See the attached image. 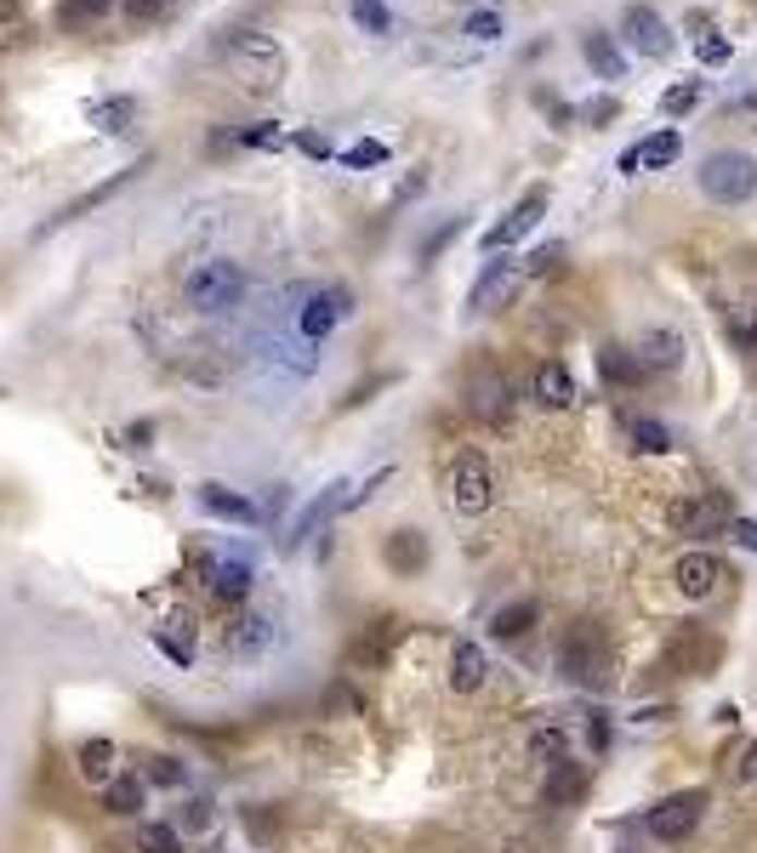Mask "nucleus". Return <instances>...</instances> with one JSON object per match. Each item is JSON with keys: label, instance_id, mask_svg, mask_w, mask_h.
<instances>
[{"label": "nucleus", "instance_id": "1", "mask_svg": "<svg viewBox=\"0 0 757 853\" xmlns=\"http://www.w3.org/2000/svg\"><path fill=\"white\" fill-rule=\"evenodd\" d=\"M559 677L575 689H610L615 683V643L603 626L582 620V626H570V632L559 638Z\"/></svg>", "mask_w": 757, "mask_h": 853}, {"label": "nucleus", "instance_id": "2", "mask_svg": "<svg viewBox=\"0 0 757 853\" xmlns=\"http://www.w3.org/2000/svg\"><path fill=\"white\" fill-rule=\"evenodd\" d=\"M240 296H245V273L229 257H206L183 273V302L194 313H234Z\"/></svg>", "mask_w": 757, "mask_h": 853}, {"label": "nucleus", "instance_id": "3", "mask_svg": "<svg viewBox=\"0 0 757 853\" xmlns=\"http://www.w3.org/2000/svg\"><path fill=\"white\" fill-rule=\"evenodd\" d=\"M700 194L712 199V206H746L757 194V160L746 148H712V154L700 160Z\"/></svg>", "mask_w": 757, "mask_h": 853}, {"label": "nucleus", "instance_id": "4", "mask_svg": "<svg viewBox=\"0 0 757 853\" xmlns=\"http://www.w3.org/2000/svg\"><path fill=\"white\" fill-rule=\"evenodd\" d=\"M229 63H234V74L251 86V91H273L285 81V52H280V40L273 35H262V29H234L229 35Z\"/></svg>", "mask_w": 757, "mask_h": 853}, {"label": "nucleus", "instance_id": "5", "mask_svg": "<svg viewBox=\"0 0 757 853\" xmlns=\"http://www.w3.org/2000/svg\"><path fill=\"white\" fill-rule=\"evenodd\" d=\"M450 507L462 518H485L496 507V472L485 461V449H462L450 461Z\"/></svg>", "mask_w": 757, "mask_h": 853}, {"label": "nucleus", "instance_id": "6", "mask_svg": "<svg viewBox=\"0 0 757 853\" xmlns=\"http://www.w3.org/2000/svg\"><path fill=\"white\" fill-rule=\"evenodd\" d=\"M667 523H672L677 535H729L735 512H729V495L723 490H706V495L667 500Z\"/></svg>", "mask_w": 757, "mask_h": 853}, {"label": "nucleus", "instance_id": "7", "mask_svg": "<svg viewBox=\"0 0 757 853\" xmlns=\"http://www.w3.org/2000/svg\"><path fill=\"white\" fill-rule=\"evenodd\" d=\"M347 313H353V290H342V285L308 290V296H302V308H296V336L302 342H325Z\"/></svg>", "mask_w": 757, "mask_h": 853}, {"label": "nucleus", "instance_id": "8", "mask_svg": "<svg viewBox=\"0 0 757 853\" xmlns=\"http://www.w3.org/2000/svg\"><path fill=\"white\" fill-rule=\"evenodd\" d=\"M393 643H399V620L393 615H376L365 632L342 648V666L347 671H388L393 666Z\"/></svg>", "mask_w": 757, "mask_h": 853}, {"label": "nucleus", "instance_id": "9", "mask_svg": "<svg viewBox=\"0 0 757 853\" xmlns=\"http://www.w3.org/2000/svg\"><path fill=\"white\" fill-rule=\"evenodd\" d=\"M700 808H706V791H672L667 802H655L644 825H649L655 842H684L700 825Z\"/></svg>", "mask_w": 757, "mask_h": 853}, {"label": "nucleus", "instance_id": "10", "mask_svg": "<svg viewBox=\"0 0 757 853\" xmlns=\"http://www.w3.org/2000/svg\"><path fill=\"white\" fill-rule=\"evenodd\" d=\"M718 655H723V643H718L712 632H700V626H677V632L667 638V648H661V660H667L672 671H684V677L712 671Z\"/></svg>", "mask_w": 757, "mask_h": 853}, {"label": "nucleus", "instance_id": "11", "mask_svg": "<svg viewBox=\"0 0 757 853\" xmlns=\"http://www.w3.org/2000/svg\"><path fill=\"white\" fill-rule=\"evenodd\" d=\"M677 154H684V132H677V125H667V132H649L644 143L621 148L615 171H621V177H644V171H667Z\"/></svg>", "mask_w": 757, "mask_h": 853}, {"label": "nucleus", "instance_id": "12", "mask_svg": "<svg viewBox=\"0 0 757 853\" xmlns=\"http://www.w3.org/2000/svg\"><path fill=\"white\" fill-rule=\"evenodd\" d=\"M251 581H257V569H251L245 558H206L199 564V586H206L217 604H245Z\"/></svg>", "mask_w": 757, "mask_h": 853}, {"label": "nucleus", "instance_id": "13", "mask_svg": "<svg viewBox=\"0 0 757 853\" xmlns=\"http://www.w3.org/2000/svg\"><path fill=\"white\" fill-rule=\"evenodd\" d=\"M621 35L633 40V52H644V58H672V29H667V17L655 12V7H626L621 12Z\"/></svg>", "mask_w": 757, "mask_h": 853}, {"label": "nucleus", "instance_id": "14", "mask_svg": "<svg viewBox=\"0 0 757 853\" xmlns=\"http://www.w3.org/2000/svg\"><path fill=\"white\" fill-rule=\"evenodd\" d=\"M342 507H353V484H347V479H337V484H325V490H319V495L308 500V507L296 512V523H291V546H302V541H314V535H319V530H325V523H331V518H337Z\"/></svg>", "mask_w": 757, "mask_h": 853}, {"label": "nucleus", "instance_id": "15", "mask_svg": "<svg viewBox=\"0 0 757 853\" xmlns=\"http://www.w3.org/2000/svg\"><path fill=\"white\" fill-rule=\"evenodd\" d=\"M518 285H524L518 262H513V257H490V262H485V273H478V285H473V313H496V308H508Z\"/></svg>", "mask_w": 757, "mask_h": 853}, {"label": "nucleus", "instance_id": "16", "mask_svg": "<svg viewBox=\"0 0 757 853\" xmlns=\"http://www.w3.org/2000/svg\"><path fill=\"white\" fill-rule=\"evenodd\" d=\"M541 217H547V188L536 183V188H529V194L518 199V206H513V211L501 217L490 234H485V250H508V245H518V239H524L529 228H536Z\"/></svg>", "mask_w": 757, "mask_h": 853}, {"label": "nucleus", "instance_id": "17", "mask_svg": "<svg viewBox=\"0 0 757 853\" xmlns=\"http://www.w3.org/2000/svg\"><path fill=\"white\" fill-rule=\"evenodd\" d=\"M633 354H638L644 375H672V370H684L689 342L677 336V331H667V324H655V331H644V342L633 347Z\"/></svg>", "mask_w": 757, "mask_h": 853}, {"label": "nucleus", "instance_id": "18", "mask_svg": "<svg viewBox=\"0 0 757 853\" xmlns=\"http://www.w3.org/2000/svg\"><path fill=\"white\" fill-rule=\"evenodd\" d=\"M529 387H536V405H541V410H570L575 398H582V387H575V370H570L564 359H541V364H536V382H529Z\"/></svg>", "mask_w": 757, "mask_h": 853}, {"label": "nucleus", "instance_id": "19", "mask_svg": "<svg viewBox=\"0 0 757 853\" xmlns=\"http://www.w3.org/2000/svg\"><path fill=\"white\" fill-rule=\"evenodd\" d=\"M672 581L684 597H712L718 581H723V564L712 558V552H684V558L672 564Z\"/></svg>", "mask_w": 757, "mask_h": 853}, {"label": "nucleus", "instance_id": "20", "mask_svg": "<svg viewBox=\"0 0 757 853\" xmlns=\"http://www.w3.org/2000/svg\"><path fill=\"white\" fill-rule=\"evenodd\" d=\"M485 683H490V660H485V648L462 638L456 648H450V689H456V694H478Z\"/></svg>", "mask_w": 757, "mask_h": 853}, {"label": "nucleus", "instance_id": "21", "mask_svg": "<svg viewBox=\"0 0 757 853\" xmlns=\"http://www.w3.org/2000/svg\"><path fill=\"white\" fill-rule=\"evenodd\" d=\"M467 405L485 416V421H501L508 416V382H501V370L485 364V370H473V382H467Z\"/></svg>", "mask_w": 757, "mask_h": 853}, {"label": "nucleus", "instance_id": "22", "mask_svg": "<svg viewBox=\"0 0 757 853\" xmlns=\"http://www.w3.org/2000/svg\"><path fill=\"white\" fill-rule=\"evenodd\" d=\"M143 165H148V160H137V165H125V171H114V177H109V183H97V188H86L81 199H69V206H63V211L52 217V228H63V222H81L86 211H97V206H103V199H114V194H120L125 183H132V177H137V171H143Z\"/></svg>", "mask_w": 757, "mask_h": 853}, {"label": "nucleus", "instance_id": "23", "mask_svg": "<svg viewBox=\"0 0 757 853\" xmlns=\"http://www.w3.org/2000/svg\"><path fill=\"white\" fill-rule=\"evenodd\" d=\"M582 58H587V69L598 74V81H626V58H621L615 35L587 29V35H582Z\"/></svg>", "mask_w": 757, "mask_h": 853}, {"label": "nucleus", "instance_id": "24", "mask_svg": "<svg viewBox=\"0 0 757 853\" xmlns=\"http://www.w3.org/2000/svg\"><path fill=\"white\" fill-rule=\"evenodd\" d=\"M199 507H206L211 518H222V523H257V500L229 490V484H206L199 490Z\"/></svg>", "mask_w": 757, "mask_h": 853}, {"label": "nucleus", "instance_id": "25", "mask_svg": "<svg viewBox=\"0 0 757 853\" xmlns=\"http://www.w3.org/2000/svg\"><path fill=\"white\" fill-rule=\"evenodd\" d=\"M268 643H273V626H268L262 615H245V620L229 626V655H234V660H257Z\"/></svg>", "mask_w": 757, "mask_h": 853}, {"label": "nucleus", "instance_id": "26", "mask_svg": "<svg viewBox=\"0 0 757 853\" xmlns=\"http://www.w3.org/2000/svg\"><path fill=\"white\" fill-rule=\"evenodd\" d=\"M114 763H120L114 740H86L81 751H74V768H81V780H91V786H109L114 780Z\"/></svg>", "mask_w": 757, "mask_h": 853}, {"label": "nucleus", "instance_id": "27", "mask_svg": "<svg viewBox=\"0 0 757 853\" xmlns=\"http://www.w3.org/2000/svg\"><path fill=\"white\" fill-rule=\"evenodd\" d=\"M582 791H587V768L575 763V757L547 763V786H541V796H547V802H575Z\"/></svg>", "mask_w": 757, "mask_h": 853}, {"label": "nucleus", "instance_id": "28", "mask_svg": "<svg viewBox=\"0 0 757 853\" xmlns=\"http://www.w3.org/2000/svg\"><path fill=\"white\" fill-rule=\"evenodd\" d=\"M155 643L166 648V655H171L176 666H194V615L176 609V615L160 626V632H155Z\"/></svg>", "mask_w": 757, "mask_h": 853}, {"label": "nucleus", "instance_id": "29", "mask_svg": "<svg viewBox=\"0 0 757 853\" xmlns=\"http://www.w3.org/2000/svg\"><path fill=\"white\" fill-rule=\"evenodd\" d=\"M382 558L393 564V574H422L427 569V541L416 530H399L388 546H382Z\"/></svg>", "mask_w": 757, "mask_h": 853}, {"label": "nucleus", "instance_id": "30", "mask_svg": "<svg viewBox=\"0 0 757 853\" xmlns=\"http://www.w3.org/2000/svg\"><path fill=\"white\" fill-rule=\"evenodd\" d=\"M86 120L97 125V132L120 137V132H132V120H137V103H132V97H97V103L86 109Z\"/></svg>", "mask_w": 757, "mask_h": 853}, {"label": "nucleus", "instance_id": "31", "mask_svg": "<svg viewBox=\"0 0 757 853\" xmlns=\"http://www.w3.org/2000/svg\"><path fill=\"white\" fill-rule=\"evenodd\" d=\"M598 364H603V382H610V387H638L644 382V364H638L633 347H603Z\"/></svg>", "mask_w": 757, "mask_h": 853}, {"label": "nucleus", "instance_id": "32", "mask_svg": "<svg viewBox=\"0 0 757 853\" xmlns=\"http://www.w3.org/2000/svg\"><path fill=\"white\" fill-rule=\"evenodd\" d=\"M103 808L120 814V819L143 814V780H137V774H114V780L103 786Z\"/></svg>", "mask_w": 757, "mask_h": 853}, {"label": "nucleus", "instance_id": "33", "mask_svg": "<svg viewBox=\"0 0 757 853\" xmlns=\"http://www.w3.org/2000/svg\"><path fill=\"white\" fill-rule=\"evenodd\" d=\"M529 626H536V604L529 597H518V604H508V609H496V620H490V632L501 638V643H513V638H524Z\"/></svg>", "mask_w": 757, "mask_h": 853}, {"label": "nucleus", "instance_id": "34", "mask_svg": "<svg viewBox=\"0 0 757 853\" xmlns=\"http://www.w3.org/2000/svg\"><path fill=\"white\" fill-rule=\"evenodd\" d=\"M626 438H633L644 456H667V449H672V433H667L661 421H649V416H633V421H626Z\"/></svg>", "mask_w": 757, "mask_h": 853}, {"label": "nucleus", "instance_id": "35", "mask_svg": "<svg viewBox=\"0 0 757 853\" xmlns=\"http://www.w3.org/2000/svg\"><path fill=\"white\" fill-rule=\"evenodd\" d=\"M347 17L359 23L365 35H393L399 23H393V12L382 7V0H347Z\"/></svg>", "mask_w": 757, "mask_h": 853}, {"label": "nucleus", "instance_id": "36", "mask_svg": "<svg viewBox=\"0 0 757 853\" xmlns=\"http://www.w3.org/2000/svg\"><path fill=\"white\" fill-rule=\"evenodd\" d=\"M529 757H541V763L570 757V734L552 729V722H536V729H529Z\"/></svg>", "mask_w": 757, "mask_h": 853}, {"label": "nucleus", "instance_id": "37", "mask_svg": "<svg viewBox=\"0 0 757 853\" xmlns=\"http://www.w3.org/2000/svg\"><path fill=\"white\" fill-rule=\"evenodd\" d=\"M114 7H120V0H58V12H63V23H69V29H86V23L109 17Z\"/></svg>", "mask_w": 757, "mask_h": 853}, {"label": "nucleus", "instance_id": "38", "mask_svg": "<svg viewBox=\"0 0 757 853\" xmlns=\"http://www.w3.org/2000/svg\"><path fill=\"white\" fill-rule=\"evenodd\" d=\"M700 91H706V81H677V86H667V91H661V114H672V120L689 114V109L700 103Z\"/></svg>", "mask_w": 757, "mask_h": 853}, {"label": "nucleus", "instance_id": "39", "mask_svg": "<svg viewBox=\"0 0 757 853\" xmlns=\"http://www.w3.org/2000/svg\"><path fill=\"white\" fill-rule=\"evenodd\" d=\"M143 780H148V786H166V791H176V786L188 780V768L176 763V757H143Z\"/></svg>", "mask_w": 757, "mask_h": 853}, {"label": "nucleus", "instance_id": "40", "mask_svg": "<svg viewBox=\"0 0 757 853\" xmlns=\"http://www.w3.org/2000/svg\"><path fill=\"white\" fill-rule=\"evenodd\" d=\"M559 262H564V239H547L541 250H529V257L518 262V273H524V280H541V273H552Z\"/></svg>", "mask_w": 757, "mask_h": 853}, {"label": "nucleus", "instance_id": "41", "mask_svg": "<svg viewBox=\"0 0 757 853\" xmlns=\"http://www.w3.org/2000/svg\"><path fill=\"white\" fill-rule=\"evenodd\" d=\"M462 35H467V40H478V46H490V40H501V12H496V7H478V12H467V23H462Z\"/></svg>", "mask_w": 757, "mask_h": 853}, {"label": "nucleus", "instance_id": "42", "mask_svg": "<svg viewBox=\"0 0 757 853\" xmlns=\"http://www.w3.org/2000/svg\"><path fill=\"white\" fill-rule=\"evenodd\" d=\"M137 853H183V837H176V825H143Z\"/></svg>", "mask_w": 757, "mask_h": 853}, {"label": "nucleus", "instance_id": "43", "mask_svg": "<svg viewBox=\"0 0 757 853\" xmlns=\"http://www.w3.org/2000/svg\"><path fill=\"white\" fill-rule=\"evenodd\" d=\"M393 154H388V143H376V137H365V143H353L347 154H342V165L347 171H370V165H388Z\"/></svg>", "mask_w": 757, "mask_h": 853}, {"label": "nucleus", "instance_id": "44", "mask_svg": "<svg viewBox=\"0 0 757 853\" xmlns=\"http://www.w3.org/2000/svg\"><path fill=\"white\" fill-rule=\"evenodd\" d=\"M234 143L240 148H280V125H273V120H251V125H240V132H234Z\"/></svg>", "mask_w": 757, "mask_h": 853}, {"label": "nucleus", "instance_id": "45", "mask_svg": "<svg viewBox=\"0 0 757 853\" xmlns=\"http://www.w3.org/2000/svg\"><path fill=\"white\" fill-rule=\"evenodd\" d=\"M695 58H700L706 69H723L729 58H735V46H729V40L712 29V35H700V40H695Z\"/></svg>", "mask_w": 757, "mask_h": 853}, {"label": "nucleus", "instance_id": "46", "mask_svg": "<svg viewBox=\"0 0 757 853\" xmlns=\"http://www.w3.org/2000/svg\"><path fill=\"white\" fill-rule=\"evenodd\" d=\"M120 12H125V23H137V29H143V23H155L166 12V0H120Z\"/></svg>", "mask_w": 757, "mask_h": 853}, {"label": "nucleus", "instance_id": "47", "mask_svg": "<svg viewBox=\"0 0 757 853\" xmlns=\"http://www.w3.org/2000/svg\"><path fill=\"white\" fill-rule=\"evenodd\" d=\"M325 712H365V700L353 694L347 683H331V689H325Z\"/></svg>", "mask_w": 757, "mask_h": 853}, {"label": "nucleus", "instance_id": "48", "mask_svg": "<svg viewBox=\"0 0 757 853\" xmlns=\"http://www.w3.org/2000/svg\"><path fill=\"white\" fill-rule=\"evenodd\" d=\"M456 234H462V217H450V222H444L439 234H427V239H422V257H434V250H444V245L456 239Z\"/></svg>", "mask_w": 757, "mask_h": 853}, {"label": "nucleus", "instance_id": "49", "mask_svg": "<svg viewBox=\"0 0 757 853\" xmlns=\"http://www.w3.org/2000/svg\"><path fill=\"white\" fill-rule=\"evenodd\" d=\"M587 740H593V751H610V717H603V712L587 717Z\"/></svg>", "mask_w": 757, "mask_h": 853}, {"label": "nucleus", "instance_id": "50", "mask_svg": "<svg viewBox=\"0 0 757 853\" xmlns=\"http://www.w3.org/2000/svg\"><path fill=\"white\" fill-rule=\"evenodd\" d=\"M155 444V421H132L125 426V449H148Z\"/></svg>", "mask_w": 757, "mask_h": 853}, {"label": "nucleus", "instance_id": "51", "mask_svg": "<svg viewBox=\"0 0 757 853\" xmlns=\"http://www.w3.org/2000/svg\"><path fill=\"white\" fill-rule=\"evenodd\" d=\"M729 541L746 546V552H757V523H752V518H735V523H729Z\"/></svg>", "mask_w": 757, "mask_h": 853}, {"label": "nucleus", "instance_id": "52", "mask_svg": "<svg viewBox=\"0 0 757 853\" xmlns=\"http://www.w3.org/2000/svg\"><path fill=\"white\" fill-rule=\"evenodd\" d=\"M735 780H741V786H752V780H757V740L741 751V763H735Z\"/></svg>", "mask_w": 757, "mask_h": 853}, {"label": "nucleus", "instance_id": "53", "mask_svg": "<svg viewBox=\"0 0 757 853\" xmlns=\"http://www.w3.org/2000/svg\"><path fill=\"white\" fill-rule=\"evenodd\" d=\"M296 148H302V154H314V160H325V154H331V143H325L319 132H302V137H296Z\"/></svg>", "mask_w": 757, "mask_h": 853}, {"label": "nucleus", "instance_id": "54", "mask_svg": "<svg viewBox=\"0 0 757 853\" xmlns=\"http://www.w3.org/2000/svg\"><path fill=\"white\" fill-rule=\"evenodd\" d=\"M735 336L746 342V354H757V302H752V313H746V319L735 324Z\"/></svg>", "mask_w": 757, "mask_h": 853}, {"label": "nucleus", "instance_id": "55", "mask_svg": "<svg viewBox=\"0 0 757 853\" xmlns=\"http://www.w3.org/2000/svg\"><path fill=\"white\" fill-rule=\"evenodd\" d=\"M183 819L194 825V831H199V825H211V802H206V796H199V802H188V814H183Z\"/></svg>", "mask_w": 757, "mask_h": 853}, {"label": "nucleus", "instance_id": "56", "mask_svg": "<svg viewBox=\"0 0 757 853\" xmlns=\"http://www.w3.org/2000/svg\"><path fill=\"white\" fill-rule=\"evenodd\" d=\"M610 114H615V103H610V97H598V103H587V120H610Z\"/></svg>", "mask_w": 757, "mask_h": 853}, {"label": "nucleus", "instance_id": "57", "mask_svg": "<svg viewBox=\"0 0 757 853\" xmlns=\"http://www.w3.org/2000/svg\"><path fill=\"white\" fill-rule=\"evenodd\" d=\"M23 17V0H0V23H17Z\"/></svg>", "mask_w": 757, "mask_h": 853}]
</instances>
